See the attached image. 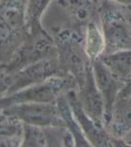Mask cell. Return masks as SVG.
<instances>
[{"mask_svg":"<svg viewBox=\"0 0 131 147\" xmlns=\"http://www.w3.org/2000/svg\"><path fill=\"white\" fill-rule=\"evenodd\" d=\"M124 9H125V12H126V15H127V17H128V19H129V21L131 23V6H124Z\"/></svg>","mask_w":131,"mask_h":147,"instance_id":"obj_24","label":"cell"},{"mask_svg":"<svg viewBox=\"0 0 131 147\" xmlns=\"http://www.w3.org/2000/svg\"><path fill=\"white\" fill-rule=\"evenodd\" d=\"M77 87V82L71 76H54L44 82L32 84L9 96L11 97L13 103H56L62 94Z\"/></svg>","mask_w":131,"mask_h":147,"instance_id":"obj_4","label":"cell"},{"mask_svg":"<svg viewBox=\"0 0 131 147\" xmlns=\"http://www.w3.org/2000/svg\"><path fill=\"white\" fill-rule=\"evenodd\" d=\"M56 103L58 105L62 118H63L64 122H65L66 127L71 132L73 138H75V146H91L90 142L88 141L86 136L83 134V130L80 127L79 124H78L73 110H71L70 103L68 101V98H67L66 92L59 97Z\"/></svg>","mask_w":131,"mask_h":147,"instance_id":"obj_16","label":"cell"},{"mask_svg":"<svg viewBox=\"0 0 131 147\" xmlns=\"http://www.w3.org/2000/svg\"><path fill=\"white\" fill-rule=\"evenodd\" d=\"M13 80V73L5 68L0 69V97L7 96L12 85Z\"/></svg>","mask_w":131,"mask_h":147,"instance_id":"obj_20","label":"cell"},{"mask_svg":"<svg viewBox=\"0 0 131 147\" xmlns=\"http://www.w3.org/2000/svg\"><path fill=\"white\" fill-rule=\"evenodd\" d=\"M53 38L61 69L75 79L77 87L81 86L92 67V61L85 51L84 34L80 27L71 25L54 28Z\"/></svg>","mask_w":131,"mask_h":147,"instance_id":"obj_1","label":"cell"},{"mask_svg":"<svg viewBox=\"0 0 131 147\" xmlns=\"http://www.w3.org/2000/svg\"><path fill=\"white\" fill-rule=\"evenodd\" d=\"M106 129L113 136L122 140L131 134V94L116 99Z\"/></svg>","mask_w":131,"mask_h":147,"instance_id":"obj_10","label":"cell"},{"mask_svg":"<svg viewBox=\"0 0 131 147\" xmlns=\"http://www.w3.org/2000/svg\"><path fill=\"white\" fill-rule=\"evenodd\" d=\"M110 1L116 2V3L120 4V5H124V6H131V0H110Z\"/></svg>","mask_w":131,"mask_h":147,"instance_id":"obj_23","label":"cell"},{"mask_svg":"<svg viewBox=\"0 0 131 147\" xmlns=\"http://www.w3.org/2000/svg\"><path fill=\"white\" fill-rule=\"evenodd\" d=\"M55 57H58V52L53 36L40 27L30 32L7 69L14 74L32 63Z\"/></svg>","mask_w":131,"mask_h":147,"instance_id":"obj_3","label":"cell"},{"mask_svg":"<svg viewBox=\"0 0 131 147\" xmlns=\"http://www.w3.org/2000/svg\"><path fill=\"white\" fill-rule=\"evenodd\" d=\"M77 96L85 113L98 125L106 127V107L105 101L96 84L92 67L88 71L85 82L77 88Z\"/></svg>","mask_w":131,"mask_h":147,"instance_id":"obj_8","label":"cell"},{"mask_svg":"<svg viewBox=\"0 0 131 147\" xmlns=\"http://www.w3.org/2000/svg\"><path fill=\"white\" fill-rule=\"evenodd\" d=\"M67 75L63 72L58 61V57L40 60L24 67L13 74L12 85L7 96L22 90L32 84H39L54 76Z\"/></svg>","mask_w":131,"mask_h":147,"instance_id":"obj_7","label":"cell"},{"mask_svg":"<svg viewBox=\"0 0 131 147\" xmlns=\"http://www.w3.org/2000/svg\"><path fill=\"white\" fill-rule=\"evenodd\" d=\"M70 106L77 118L78 124L83 130L91 146H116L125 145L122 139L116 138L108 131L106 127H102L92 120L83 110L77 96V88L70 89L66 92Z\"/></svg>","mask_w":131,"mask_h":147,"instance_id":"obj_6","label":"cell"},{"mask_svg":"<svg viewBox=\"0 0 131 147\" xmlns=\"http://www.w3.org/2000/svg\"><path fill=\"white\" fill-rule=\"evenodd\" d=\"M84 48L91 61L100 58L106 51L104 34L95 21L89 22L85 27Z\"/></svg>","mask_w":131,"mask_h":147,"instance_id":"obj_17","label":"cell"},{"mask_svg":"<svg viewBox=\"0 0 131 147\" xmlns=\"http://www.w3.org/2000/svg\"><path fill=\"white\" fill-rule=\"evenodd\" d=\"M51 0H28L27 6V25L28 32L42 27L41 18Z\"/></svg>","mask_w":131,"mask_h":147,"instance_id":"obj_18","label":"cell"},{"mask_svg":"<svg viewBox=\"0 0 131 147\" xmlns=\"http://www.w3.org/2000/svg\"><path fill=\"white\" fill-rule=\"evenodd\" d=\"M92 70L96 84L105 101V107H106L105 125H107L111 117L112 109L125 84L116 79L99 58L92 61Z\"/></svg>","mask_w":131,"mask_h":147,"instance_id":"obj_9","label":"cell"},{"mask_svg":"<svg viewBox=\"0 0 131 147\" xmlns=\"http://www.w3.org/2000/svg\"><path fill=\"white\" fill-rule=\"evenodd\" d=\"M28 34L18 32L0 15V64L3 67L11 63Z\"/></svg>","mask_w":131,"mask_h":147,"instance_id":"obj_11","label":"cell"},{"mask_svg":"<svg viewBox=\"0 0 131 147\" xmlns=\"http://www.w3.org/2000/svg\"><path fill=\"white\" fill-rule=\"evenodd\" d=\"M2 114L12 116L23 123L37 127H65L57 103H39V102H24L14 103L4 108Z\"/></svg>","mask_w":131,"mask_h":147,"instance_id":"obj_5","label":"cell"},{"mask_svg":"<svg viewBox=\"0 0 131 147\" xmlns=\"http://www.w3.org/2000/svg\"><path fill=\"white\" fill-rule=\"evenodd\" d=\"M1 68H5V67H3V66H2L1 64H0V69H1Z\"/></svg>","mask_w":131,"mask_h":147,"instance_id":"obj_25","label":"cell"},{"mask_svg":"<svg viewBox=\"0 0 131 147\" xmlns=\"http://www.w3.org/2000/svg\"><path fill=\"white\" fill-rule=\"evenodd\" d=\"M60 8L63 9L71 20L73 26H83L91 22L94 12V0H55Z\"/></svg>","mask_w":131,"mask_h":147,"instance_id":"obj_14","label":"cell"},{"mask_svg":"<svg viewBox=\"0 0 131 147\" xmlns=\"http://www.w3.org/2000/svg\"><path fill=\"white\" fill-rule=\"evenodd\" d=\"M99 59L122 82L125 84L131 78V49L104 53Z\"/></svg>","mask_w":131,"mask_h":147,"instance_id":"obj_13","label":"cell"},{"mask_svg":"<svg viewBox=\"0 0 131 147\" xmlns=\"http://www.w3.org/2000/svg\"><path fill=\"white\" fill-rule=\"evenodd\" d=\"M130 94H131V78L125 82L124 86H123L122 89L120 90V94H118V98H120V97L128 96V95H130Z\"/></svg>","mask_w":131,"mask_h":147,"instance_id":"obj_21","label":"cell"},{"mask_svg":"<svg viewBox=\"0 0 131 147\" xmlns=\"http://www.w3.org/2000/svg\"><path fill=\"white\" fill-rule=\"evenodd\" d=\"M13 101H12L10 96H4V97H0V115L2 114V111H3L4 108L8 107V106L12 105Z\"/></svg>","mask_w":131,"mask_h":147,"instance_id":"obj_22","label":"cell"},{"mask_svg":"<svg viewBox=\"0 0 131 147\" xmlns=\"http://www.w3.org/2000/svg\"><path fill=\"white\" fill-rule=\"evenodd\" d=\"M98 2L97 14L106 40L105 53L131 49V23L124 6L110 0Z\"/></svg>","mask_w":131,"mask_h":147,"instance_id":"obj_2","label":"cell"},{"mask_svg":"<svg viewBox=\"0 0 131 147\" xmlns=\"http://www.w3.org/2000/svg\"><path fill=\"white\" fill-rule=\"evenodd\" d=\"M129 136H130V138H131V134H129V136H127V138H128V137H129Z\"/></svg>","mask_w":131,"mask_h":147,"instance_id":"obj_26","label":"cell"},{"mask_svg":"<svg viewBox=\"0 0 131 147\" xmlns=\"http://www.w3.org/2000/svg\"><path fill=\"white\" fill-rule=\"evenodd\" d=\"M28 0H0V15L18 32L28 34L27 6Z\"/></svg>","mask_w":131,"mask_h":147,"instance_id":"obj_12","label":"cell"},{"mask_svg":"<svg viewBox=\"0 0 131 147\" xmlns=\"http://www.w3.org/2000/svg\"><path fill=\"white\" fill-rule=\"evenodd\" d=\"M24 123L12 116L0 115V147L22 146Z\"/></svg>","mask_w":131,"mask_h":147,"instance_id":"obj_15","label":"cell"},{"mask_svg":"<svg viewBox=\"0 0 131 147\" xmlns=\"http://www.w3.org/2000/svg\"><path fill=\"white\" fill-rule=\"evenodd\" d=\"M47 138L43 127L24 123V136L22 147H45Z\"/></svg>","mask_w":131,"mask_h":147,"instance_id":"obj_19","label":"cell"},{"mask_svg":"<svg viewBox=\"0 0 131 147\" xmlns=\"http://www.w3.org/2000/svg\"><path fill=\"white\" fill-rule=\"evenodd\" d=\"M94 1H98V0H94Z\"/></svg>","mask_w":131,"mask_h":147,"instance_id":"obj_27","label":"cell"}]
</instances>
